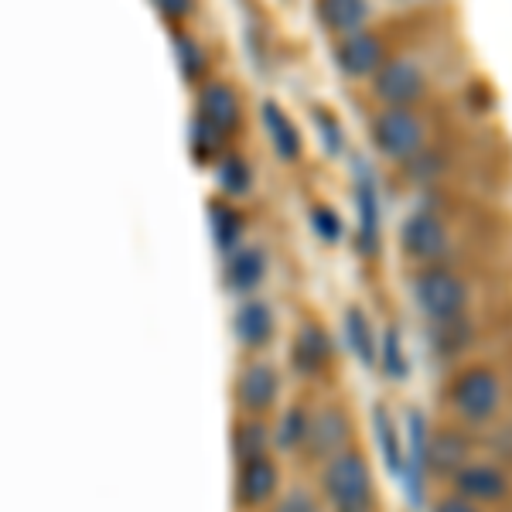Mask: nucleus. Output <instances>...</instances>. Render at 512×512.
Listing matches in <instances>:
<instances>
[{"mask_svg": "<svg viewBox=\"0 0 512 512\" xmlns=\"http://www.w3.org/2000/svg\"><path fill=\"white\" fill-rule=\"evenodd\" d=\"M321 492L335 512H373L376 482L366 454L345 448L321 465Z\"/></svg>", "mask_w": 512, "mask_h": 512, "instance_id": "f257e3e1", "label": "nucleus"}, {"mask_svg": "<svg viewBox=\"0 0 512 512\" xmlns=\"http://www.w3.org/2000/svg\"><path fill=\"white\" fill-rule=\"evenodd\" d=\"M414 301L434 325L458 321L472 308V284L454 274V270L434 263V267H424L414 277Z\"/></svg>", "mask_w": 512, "mask_h": 512, "instance_id": "f03ea898", "label": "nucleus"}, {"mask_svg": "<svg viewBox=\"0 0 512 512\" xmlns=\"http://www.w3.org/2000/svg\"><path fill=\"white\" fill-rule=\"evenodd\" d=\"M502 396H506L502 376L489 366L465 369L451 383V407L465 424H485V420H492L502 407Z\"/></svg>", "mask_w": 512, "mask_h": 512, "instance_id": "7ed1b4c3", "label": "nucleus"}, {"mask_svg": "<svg viewBox=\"0 0 512 512\" xmlns=\"http://www.w3.org/2000/svg\"><path fill=\"white\" fill-rule=\"evenodd\" d=\"M373 147L390 161H414L427 144V127L410 106H386L376 113L373 127Z\"/></svg>", "mask_w": 512, "mask_h": 512, "instance_id": "20e7f679", "label": "nucleus"}, {"mask_svg": "<svg viewBox=\"0 0 512 512\" xmlns=\"http://www.w3.org/2000/svg\"><path fill=\"white\" fill-rule=\"evenodd\" d=\"M400 250L407 260L434 267L451 253V229L434 212H414L400 226Z\"/></svg>", "mask_w": 512, "mask_h": 512, "instance_id": "39448f33", "label": "nucleus"}, {"mask_svg": "<svg viewBox=\"0 0 512 512\" xmlns=\"http://www.w3.org/2000/svg\"><path fill=\"white\" fill-rule=\"evenodd\" d=\"M233 400H236L239 414H246V417L270 414L280 400L277 366H270V362H263V359L246 362L233 379Z\"/></svg>", "mask_w": 512, "mask_h": 512, "instance_id": "423d86ee", "label": "nucleus"}, {"mask_svg": "<svg viewBox=\"0 0 512 512\" xmlns=\"http://www.w3.org/2000/svg\"><path fill=\"white\" fill-rule=\"evenodd\" d=\"M280 489V465L270 454L250 461H236V475H233V502L239 512H253L263 509L277 499Z\"/></svg>", "mask_w": 512, "mask_h": 512, "instance_id": "0eeeda50", "label": "nucleus"}, {"mask_svg": "<svg viewBox=\"0 0 512 512\" xmlns=\"http://www.w3.org/2000/svg\"><path fill=\"white\" fill-rule=\"evenodd\" d=\"M373 93L386 106H414L427 96V72L417 59L383 62L373 76Z\"/></svg>", "mask_w": 512, "mask_h": 512, "instance_id": "6e6552de", "label": "nucleus"}, {"mask_svg": "<svg viewBox=\"0 0 512 512\" xmlns=\"http://www.w3.org/2000/svg\"><path fill=\"white\" fill-rule=\"evenodd\" d=\"M195 120L202 127H209L212 134H219L222 140L236 134L239 123H243V106H239L236 89L226 86V82H209V86L198 89Z\"/></svg>", "mask_w": 512, "mask_h": 512, "instance_id": "1a4fd4ad", "label": "nucleus"}, {"mask_svg": "<svg viewBox=\"0 0 512 512\" xmlns=\"http://www.w3.org/2000/svg\"><path fill=\"white\" fill-rule=\"evenodd\" d=\"M427 420L420 410L407 414V454H403V489H407L410 506L420 509L424 506V489H427Z\"/></svg>", "mask_w": 512, "mask_h": 512, "instance_id": "9d476101", "label": "nucleus"}, {"mask_svg": "<svg viewBox=\"0 0 512 512\" xmlns=\"http://www.w3.org/2000/svg\"><path fill=\"white\" fill-rule=\"evenodd\" d=\"M332 359H335V342L328 335V328H321L318 321H304L291 342L294 373L304 379H315L332 366Z\"/></svg>", "mask_w": 512, "mask_h": 512, "instance_id": "9b49d317", "label": "nucleus"}, {"mask_svg": "<svg viewBox=\"0 0 512 512\" xmlns=\"http://www.w3.org/2000/svg\"><path fill=\"white\" fill-rule=\"evenodd\" d=\"M352 437V424L345 417V410L338 407H321L318 414H311V427H308V441H304V454L311 461H328L332 454L349 448Z\"/></svg>", "mask_w": 512, "mask_h": 512, "instance_id": "f8f14e48", "label": "nucleus"}, {"mask_svg": "<svg viewBox=\"0 0 512 512\" xmlns=\"http://www.w3.org/2000/svg\"><path fill=\"white\" fill-rule=\"evenodd\" d=\"M233 338L239 349L246 352H260L274 342V332H277V318H274V308L267 301H256V297H243V304L233 311Z\"/></svg>", "mask_w": 512, "mask_h": 512, "instance_id": "ddd939ff", "label": "nucleus"}, {"mask_svg": "<svg viewBox=\"0 0 512 512\" xmlns=\"http://www.w3.org/2000/svg\"><path fill=\"white\" fill-rule=\"evenodd\" d=\"M386 62V52H383V41L373 31H355V35H345L342 41L335 45V65L342 76L349 79H366V76H376L379 65Z\"/></svg>", "mask_w": 512, "mask_h": 512, "instance_id": "4468645a", "label": "nucleus"}, {"mask_svg": "<svg viewBox=\"0 0 512 512\" xmlns=\"http://www.w3.org/2000/svg\"><path fill=\"white\" fill-rule=\"evenodd\" d=\"M451 485L472 502H502L509 495V475L485 461H465L458 472H451Z\"/></svg>", "mask_w": 512, "mask_h": 512, "instance_id": "2eb2a0df", "label": "nucleus"}, {"mask_svg": "<svg viewBox=\"0 0 512 512\" xmlns=\"http://www.w3.org/2000/svg\"><path fill=\"white\" fill-rule=\"evenodd\" d=\"M267 280V253L260 246H236L222 260V284L229 294L250 297Z\"/></svg>", "mask_w": 512, "mask_h": 512, "instance_id": "dca6fc26", "label": "nucleus"}, {"mask_svg": "<svg viewBox=\"0 0 512 512\" xmlns=\"http://www.w3.org/2000/svg\"><path fill=\"white\" fill-rule=\"evenodd\" d=\"M355 209H359V250L366 256H376L379 250V222H383V209H379V188L376 178L366 168L355 178Z\"/></svg>", "mask_w": 512, "mask_h": 512, "instance_id": "f3484780", "label": "nucleus"}, {"mask_svg": "<svg viewBox=\"0 0 512 512\" xmlns=\"http://www.w3.org/2000/svg\"><path fill=\"white\" fill-rule=\"evenodd\" d=\"M260 120H263V130H267L270 144H274V154L280 161H297L304 154V140H301V130H297V123L287 117L284 106H277L274 99H267V103L260 106Z\"/></svg>", "mask_w": 512, "mask_h": 512, "instance_id": "a211bd4d", "label": "nucleus"}, {"mask_svg": "<svg viewBox=\"0 0 512 512\" xmlns=\"http://www.w3.org/2000/svg\"><path fill=\"white\" fill-rule=\"evenodd\" d=\"M472 454V441L458 431V427H441L431 441H427V468L434 472H458Z\"/></svg>", "mask_w": 512, "mask_h": 512, "instance_id": "6ab92c4d", "label": "nucleus"}, {"mask_svg": "<svg viewBox=\"0 0 512 512\" xmlns=\"http://www.w3.org/2000/svg\"><path fill=\"white\" fill-rule=\"evenodd\" d=\"M342 332H345V345L352 349L355 359H359L362 366L373 369L376 366V355H379V335H376L373 321H369V315H366V308H359V304L345 308Z\"/></svg>", "mask_w": 512, "mask_h": 512, "instance_id": "aec40b11", "label": "nucleus"}, {"mask_svg": "<svg viewBox=\"0 0 512 512\" xmlns=\"http://www.w3.org/2000/svg\"><path fill=\"white\" fill-rule=\"evenodd\" d=\"M318 18L335 35H355L369 21V0H318Z\"/></svg>", "mask_w": 512, "mask_h": 512, "instance_id": "412c9836", "label": "nucleus"}, {"mask_svg": "<svg viewBox=\"0 0 512 512\" xmlns=\"http://www.w3.org/2000/svg\"><path fill=\"white\" fill-rule=\"evenodd\" d=\"M229 444H233L236 461H250V458H260V454H270V448H274V434H270V427L263 424L260 417L243 414V420L233 424Z\"/></svg>", "mask_w": 512, "mask_h": 512, "instance_id": "4be33fe9", "label": "nucleus"}, {"mask_svg": "<svg viewBox=\"0 0 512 512\" xmlns=\"http://www.w3.org/2000/svg\"><path fill=\"white\" fill-rule=\"evenodd\" d=\"M373 431H376V444H379V454H383L386 472L400 478L407 448H403V441H400V431H396V420L390 414V407H383V403L373 407Z\"/></svg>", "mask_w": 512, "mask_h": 512, "instance_id": "5701e85b", "label": "nucleus"}, {"mask_svg": "<svg viewBox=\"0 0 512 512\" xmlns=\"http://www.w3.org/2000/svg\"><path fill=\"white\" fill-rule=\"evenodd\" d=\"M209 226H212V243H216V250L226 256L229 250H236L239 239H243L246 219L236 205H229L226 198H222V202L216 198V202L209 205Z\"/></svg>", "mask_w": 512, "mask_h": 512, "instance_id": "b1692460", "label": "nucleus"}, {"mask_svg": "<svg viewBox=\"0 0 512 512\" xmlns=\"http://www.w3.org/2000/svg\"><path fill=\"white\" fill-rule=\"evenodd\" d=\"M308 427H311V410L308 407H301V403L287 407L284 414L277 417V424L270 427V434H274V448L284 451V454L301 451L304 441H308Z\"/></svg>", "mask_w": 512, "mask_h": 512, "instance_id": "393cba45", "label": "nucleus"}, {"mask_svg": "<svg viewBox=\"0 0 512 512\" xmlns=\"http://www.w3.org/2000/svg\"><path fill=\"white\" fill-rule=\"evenodd\" d=\"M376 362L383 366V373L396 379V383H403V379L410 376V355L403 352V335H400V328L390 325L383 332V338H379V355H376Z\"/></svg>", "mask_w": 512, "mask_h": 512, "instance_id": "a878e982", "label": "nucleus"}, {"mask_svg": "<svg viewBox=\"0 0 512 512\" xmlns=\"http://www.w3.org/2000/svg\"><path fill=\"white\" fill-rule=\"evenodd\" d=\"M216 181L229 198H239L253 188V168L239 154H222L216 164Z\"/></svg>", "mask_w": 512, "mask_h": 512, "instance_id": "bb28decb", "label": "nucleus"}, {"mask_svg": "<svg viewBox=\"0 0 512 512\" xmlns=\"http://www.w3.org/2000/svg\"><path fill=\"white\" fill-rule=\"evenodd\" d=\"M175 62H178V69H181V76H185V79H198L205 72V65H209L202 45H198L195 38H188V35L175 38Z\"/></svg>", "mask_w": 512, "mask_h": 512, "instance_id": "cd10ccee", "label": "nucleus"}, {"mask_svg": "<svg viewBox=\"0 0 512 512\" xmlns=\"http://www.w3.org/2000/svg\"><path fill=\"white\" fill-rule=\"evenodd\" d=\"M308 219H311V229H315V236L321 243H338V239L345 236V222L332 205H315Z\"/></svg>", "mask_w": 512, "mask_h": 512, "instance_id": "c85d7f7f", "label": "nucleus"}, {"mask_svg": "<svg viewBox=\"0 0 512 512\" xmlns=\"http://www.w3.org/2000/svg\"><path fill=\"white\" fill-rule=\"evenodd\" d=\"M192 147H195V158H198V161L219 158V151H222V137H219V134H212L209 127H202V123L195 120V127H192Z\"/></svg>", "mask_w": 512, "mask_h": 512, "instance_id": "c756f323", "label": "nucleus"}, {"mask_svg": "<svg viewBox=\"0 0 512 512\" xmlns=\"http://www.w3.org/2000/svg\"><path fill=\"white\" fill-rule=\"evenodd\" d=\"M315 123H318V134H321V144H325L328 154H342L345 147V134L338 127V120L332 113H315Z\"/></svg>", "mask_w": 512, "mask_h": 512, "instance_id": "7c9ffc66", "label": "nucleus"}, {"mask_svg": "<svg viewBox=\"0 0 512 512\" xmlns=\"http://www.w3.org/2000/svg\"><path fill=\"white\" fill-rule=\"evenodd\" d=\"M274 512H321V506H318V499H315V495H311V492L294 489V492L280 495L277 506H274Z\"/></svg>", "mask_w": 512, "mask_h": 512, "instance_id": "2f4dec72", "label": "nucleus"}, {"mask_svg": "<svg viewBox=\"0 0 512 512\" xmlns=\"http://www.w3.org/2000/svg\"><path fill=\"white\" fill-rule=\"evenodd\" d=\"M151 7L164 21H185L188 14H192L195 0H151Z\"/></svg>", "mask_w": 512, "mask_h": 512, "instance_id": "473e14b6", "label": "nucleus"}, {"mask_svg": "<svg viewBox=\"0 0 512 512\" xmlns=\"http://www.w3.org/2000/svg\"><path fill=\"white\" fill-rule=\"evenodd\" d=\"M431 512H482V509H478V502H472V499H465V495L454 492V495H444V499H437Z\"/></svg>", "mask_w": 512, "mask_h": 512, "instance_id": "72a5a7b5", "label": "nucleus"}]
</instances>
